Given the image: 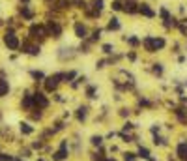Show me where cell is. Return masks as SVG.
Here are the masks:
<instances>
[{"label": "cell", "instance_id": "6da1fadb", "mask_svg": "<svg viewBox=\"0 0 187 161\" xmlns=\"http://www.w3.org/2000/svg\"><path fill=\"white\" fill-rule=\"evenodd\" d=\"M4 43L8 45V49H11V51H15V49H19V39H17V36L13 34V32H8L6 36H4Z\"/></svg>", "mask_w": 187, "mask_h": 161}, {"label": "cell", "instance_id": "7a4b0ae2", "mask_svg": "<svg viewBox=\"0 0 187 161\" xmlns=\"http://www.w3.org/2000/svg\"><path fill=\"white\" fill-rule=\"evenodd\" d=\"M62 77H64L62 73H58V75H54V77H47V79H45V88H47V92L56 90V86H58V83H60Z\"/></svg>", "mask_w": 187, "mask_h": 161}, {"label": "cell", "instance_id": "3957f363", "mask_svg": "<svg viewBox=\"0 0 187 161\" xmlns=\"http://www.w3.org/2000/svg\"><path fill=\"white\" fill-rule=\"evenodd\" d=\"M47 28L43 25H32L30 26V38H47Z\"/></svg>", "mask_w": 187, "mask_h": 161}, {"label": "cell", "instance_id": "277c9868", "mask_svg": "<svg viewBox=\"0 0 187 161\" xmlns=\"http://www.w3.org/2000/svg\"><path fill=\"white\" fill-rule=\"evenodd\" d=\"M47 34H51L53 38H60V34H62L60 25L54 22V21H49V25H47Z\"/></svg>", "mask_w": 187, "mask_h": 161}, {"label": "cell", "instance_id": "5b68a950", "mask_svg": "<svg viewBox=\"0 0 187 161\" xmlns=\"http://www.w3.org/2000/svg\"><path fill=\"white\" fill-rule=\"evenodd\" d=\"M32 99H34V105H36V107H39V109H45L47 105H49V101H47V98H45L43 94H39V92H38V94H34V96H32Z\"/></svg>", "mask_w": 187, "mask_h": 161}, {"label": "cell", "instance_id": "8992f818", "mask_svg": "<svg viewBox=\"0 0 187 161\" xmlns=\"http://www.w3.org/2000/svg\"><path fill=\"white\" fill-rule=\"evenodd\" d=\"M66 155H67V143L64 141V143L60 144V150H58V152H56L53 157H54L56 161H62V159H66Z\"/></svg>", "mask_w": 187, "mask_h": 161}, {"label": "cell", "instance_id": "52a82bcc", "mask_svg": "<svg viewBox=\"0 0 187 161\" xmlns=\"http://www.w3.org/2000/svg\"><path fill=\"white\" fill-rule=\"evenodd\" d=\"M22 53H28V54H32V56H38V54H39V47H38V45L22 43Z\"/></svg>", "mask_w": 187, "mask_h": 161}, {"label": "cell", "instance_id": "ba28073f", "mask_svg": "<svg viewBox=\"0 0 187 161\" xmlns=\"http://www.w3.org/2000/svg\"><path fill=\"white\" fill-rule=\"evenodd\" d=\"M138 11L142 13V15H146V17H153V15H155L153 10H152L148 4H140V6H138Z\"/></svg>", "mask_w": 187, "mask_h": 161}, {"label": "cell", "instance_id": "9c48e42d", "mask_svg": "<svg viewBox=\"0 0 187 161\" xmlns=\"http://www.w3.org/2000/svg\"><path fill=\"white\" fill-rule=\"evenodd\" d=\"M75 34H77V38L84 39V38H86V26L81 25V22H77V25H75Z\"/></svg>", "mask_w": 187, "mask_h": 161}, {"label": "cell", "instance_id": "30bf717a", "mask_svg": "<svg viewBox=\"0 0 187 161\" xmlns=\"http://www.w3.org/2000/svg\"><path fill=\"white\" fill-rule=\"evenodd\" d=\"M178 157L180 159H187V143H180L178 144Z\"/></svg>", "mask_w": 187, "mask_h": 161}, {"label": "cell", "instance_id": "8fae6325", "mask_svg": "<svg viewBox=\"0 0 187 161\" xmlns=\"http://www.w3.org/2000/svg\"><path fill=\"white\" fill-rule=\"evenodd\" d=\"M138 8H137V4L135 2H131V0H125V6H124V11L125 13H135Z\"/></svg>", "mask_w": 187, "mask_h": 161}, {"label": "cell", "instance_id": "7c38bea8", "mask_svg": "<svg viewBox=\"0 0 187 161\" xmlns=\"http://www.w3.org/2000/svg\"><path fill=\"white\" fill-rule=\"evenodd\" d=\"M8 92H10V84H8V81L0 79V98H4Z\"/></svg>", "mask_w": 187, "mask_h": 161}, {"label": "cell", "instance_id": "4fadbf2b", "mask_svg": "<svg viewBox=\"0 0 187 161\" xmlns=\"http://www.w3.org/2000/svg\"><path fill=\"white\" fill-rule=\"evenodd\" d=\"M152 43H153V49L155 51L165 47V39H163V38H152Z\"/></svg>", "mask_w": 187, "mask_h": 161}, {"label": "cell", "instance_id": "5bb4252c", "mask_svg": "<svg viewBox=\"0 0 187 161\" xmlns=\"http://www.w3.org/2000/svg\"><path fill=\"white\" fill-rule=\"evenodd\" d=\"M176 116H178V120H180L181 124H187V111L178 109V111H176Z\"/></svg>", "mask_w": 187, "mask_h": 161}, {"label": "cell", "instance_id": "9a60e30c", "mask_svg": "<svg viewBox=\"0 0 187 161\" xmlns=\"http://www.w3.org/2000/svg\"><path fill=\"white\" fill-rule=\"evenodd\" d=\"M142 45L146 47V51H148V53H155V49H153V43H152V38H144Z\"/></svg>", "mask_w": 187, "mask_h": 161}, {"label": "cell", "instance_id": "2e32d148", "mask_svg": "<svg viewBox=\"0 0 187 161\" xmlns=\"http://www.w3.org/2000/svg\"><path fill=\"white\" fill-rule=\"evenodd\" d=\"M22 107H25V109H32L34 107V99H32V96H25V99H22Z\"/></svg>", "mask_w": 187, "mask_h": 161}, {"label": "cell", "instance_id": "e0dca14e", "mask_svg": "<svg viewBox=\"0 0 187 161\" xmlns=\"http://www.w3.org/2000/svg\"><path fill=\"white\" fill-rule=\"evenodd\" d=\"M109 30H118L120 28V22H118V19H110V22H109V26H107Z\"/></svg>", "mask_w": 187, "mask_h": 161}, {"label": "cell", "instance_id": "ac0fdd59", "mask_svg": "<svg viewBox=\"0 0 187 161\" xmlns=\"http://www.w3.org/2000/svg\"><path fill=\"white\" fill-rule=\"evenodd\" d=\"M94 10H96V13L99 15L101 10H103V0H94Z\"/></svg>", "mask_w": 187, "mask_h": 161}, {"label": "cell", "instance_id": "d6986e66", "mask_svg": "<svg viewBox=\"0 0 187 161\" xmlns=\"http://www.w3.org/2000/svg\"><path fill=\"white\" fill-rule=\"evenodd\" d=\"M77 118L79 120H84L86 118V107H79L77 109Z\"/></svg>", "mask_w": 187, "mask_h": 161}, {"label": "cell", "instance_id": "ffe728a7", "mask_svg": "<svg viewBox=\"0 0 187 161\" xmlns=\"http://www.w3.org/2000/svg\"><path fill=\"white\" fill-rule=\"evenodd\" d=\"M32 131H34V129H32L28 124H21V133H25V135H30Z\"/></svg>", "mask_w": 187, "mask_h": 161}, {"label": "cell", "instance_id": "44dd1931", "mask_svg": "<svg viewBox=\"0 0 187 161\" xmlns=\"http://www.w3.org/2000/svg\"><path fill=\"white\" fill-rule=\"evenodd\" d=\"M69 6V0H58V2H56V8L58 10H66Z\"/></svg>", "mask_w": 187, "mask_h": 161}, {"label": "cell", "instance_id": "7402d4cb", "mask_svg": "<svg viewBox=\"0 0 187 161\" xmlns=\"http://www.w3.org/2000/svg\"><path fill=\"white\" fill-rule=\"evenodd\" d=\"M21 13H22V17H26V19H30V17H32V11H30L26 6H22V8H21Z\"/></svg>", "mask_w": 187, "mask_h": 161}, {"label": "cell", "instance_id": "603a6c76", "mask_svg": "<svg viewBox=\"0 0 187 161\" xmlns=\"http://www.w3.org/2000/svg\"><path fill=\"white\" fill-rule=\"evenodd\" d=\"M138 155H142L144 159H150V152H148L146 148H142V146H140V148H138Z\"/></svg>", "mask_w": 187, "mask_h": 161}, {"label": "cell", "instance_id": "cb8c5ba5", "mask_svg": "<svg viewBox=\"0 0 187 161\" xmlns=\"http://www.w3.org/2000/svg\"><path fill=\"white\" fill-rule=\"evenodd\" d=\"M101 141H103L101 137H92V143L96 144V146H99V144H101Z\"/></svg>", "mask_w": 187, "mask_h": 161}, {"label": "cell", "instance_id": "d4e9b609", "mask_svg": "<svg viewBox=\"0 0 187 161\" xmlns=\"http://www.w3.org/2000/svg\"><path fill=\"white\" fill-rule=\"evenodd\" d=\"M0 161H13L11 155H6V154H0Z\"/></svg>", "mask_w": 187, "mask_h": 161}, {"label": "cell", "instance_id": "484cf974", "mask_svg": "<svg viewBox=\"0 0 187 161\" xmlns=\"http://www.w3.org/2000/svg\"><path fill=\"white\" fill-rule=\"evenodd\" d=\"M32 77L34 79H43V73L41 71H32Z\"/></svg>", "mask_w": 187, "mask_h": 161}, {"label": "cell", "instance_id": "4316f807", "mask_svg": "<svg viewBox=\"0 0 187 161\" xmlns=\"http://www.w3.org/2000/svg\"><path fill=\"white\" fill-rule=\"evenodd\" d=\"M125 161H137L135 154H125Z\"/></svg>", "mask_w": 187, "mask_h": 161}, {"label": "cell", "instance_id": "83f0119b", "mask_svg": "<svg viewBox=\"0 0 187 161\" xmlns=\"http://www.w3.org/2000/svg\"><path fill=\"white\" fill-rule=\"evenodd\" d=\"M153 71H155L157 75H161V73H163V67H161L159 64H155V67H153Z\"/></svg>", "mask_w": 187, "mask_h": 161}, {"label": "cell", "instance_id": "f1b7e54d", "mask_svg": "<svg viewBox=\"0 0 187 161\" xmlns=\"http://www.w3.org/2000/svg\"><path fill=\"white\" fill-rule=\"evenodd\" d=\"M103 51H105V53H112V45H109V43L103 45Z\"/></svg>", "mask_w": 187, "mask_h": 161}, {"label": "cell", "instance_id": "f546056e", "mask_svg": "<svg viewBox=\"0 0 187 161\" xmlns=\"http://www.w3.org/2000/svg\"><path fill=\"white\" fill-rule=\"evenodd\" d=\"M127 41H129V43H131V45H138V39H137V38H129V39H127Z\"/></svg>", "mask_w": 187, "mask_h": 161}, {"label": "cell", "instance_id": "4dcf8cb0", "mask_svg": "<svg viewBox=\"0 0 187 161\" xmlns=\"http://www.w3.org/2000/svg\"><path fill=\"white\" fill-rule=\"evenodd\" d=\"M112 8H114V10H122V2H114Z\"/></svg>", "mask_w": 187, "mask_h": 161}, {"label": "cell", "instance_id": "1f68e13d", "mask_svg": "<svg viewBox=\"0 0 187 161\" xmlns=\"http://www.w3.org/2000/svg\"><path fill=\"white\" fill-rule=\"evenodd\" d=\"M94 92H96V88L90 86V88H88V96H90V98H94Z\"/></svg>", "mask_w": 187, "mask_h": 161}, {"label": "cell", "instance_id": "d6a6232c", "mask_svg": "<svg viewBox=\"0 0 187 161\" xmlns=\"http://www.w3.org/2000/svg\"><path fill=\"white\" fill-rule=\"evenodd\" d=\"M107 161H114V159H107Z\"/></svg>", "mask_w": 187, "mask_h": 161}, {"label": "cell", "instance_id": "836d02e7", "mask_svg": "<svg viewBox=\"0 0 187 161\" xmlns=\"http://www.w3.org/2000/svg\"><path fill=\"white\" fill-rule=\"evenodd\" d=\"M25 2H28V0H25Z\"/></svg>", "mask_w": 187, "mask_h": 161}, {"label": "cell", "instance_id": "e575fe53", "mask_svg": "<svg viewBox=\"0 0 187 161\" xmlns=\"http://www.w3.org/2000/svg\"><path fill=\"white\" fill-rule=\"evenodd\" d=\"M39 161H43V159H39Z\"/></svg>", "mask_w": 187, "mask_h": 161}]
</instances>
